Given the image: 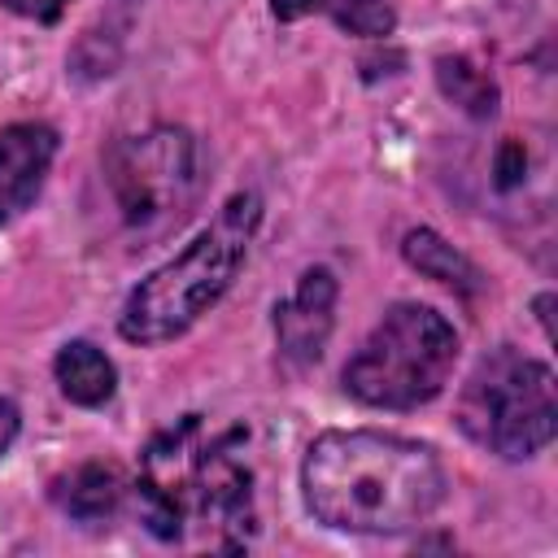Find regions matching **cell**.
<instances>
[{
  "mask_svg": "<svg viewBox=\"0 0 558 558\" xmlns=\"http://www.w3.org/2000/svg\"><path fill=\"white\" fill-rule=\"evenodd\" d=\"M336 296H340V283L327 266L301 270L292 296H283L275 305V340H279L283 362L314 366L323 357L331 327H336Z\"/></svg>",
  "mask_w": 558,
  "mask_h": 558,
  "instance_id": "6",
  "label": "cell"
},
{
  "mask_svg": "<svg viewBox=\"0 0 558 558\" xmlns=\"http://www.w3.org/2000/svg\"><path fill=\"white\" fill-rule=\"evenodd\" d=\"M57 131L48 122H9L0 126V227L22 218L57 157Z\"/></svg>",
  "mask_w": 558,
  "mask_h": 558,
  "instance_id": "7",
  "label": "cell"
},
{
  "mask_svg": "<svg viewBox=\"0 0 558 558\" xmlns=\"http://www.w3.org/2000/svg\"><path fill=\"white\" fill-rule=\"evenodd\" d=\"M52 375H57L61 397L74 405H87V410L109 405L118 392V366L92 340H65L52 362Z\"/></svg>",
  "mask_w": 558,
  "mask_h": 558,
  "instance_id": "8",
  "label": "cell"
},
{
  "mask_svg": "<svg viewBox=\"0 0 558 558\" xmlns=\"http://www.w3.org/2000/svg\"><path fill=\"white\" fill-rule=\"evenodd\" d=\"M17 427H22V414H17V405L0 397V458L13 449V440H17Z\"/></svg>",
  "mask_w": 558,
  "mask_h": 558,
  "instance_id": "15",
  "label": "cell"
},
{
  "mask_svg": "<svg viewBox=\"0 0 558 558\" xmlns=\"http://www.w3.org/2000/svg\"><path fill=\"white\" fill-rule=\"evenodd\" d=\"M9 13H17V17H26V22H39V26H52L61 13H65V4L70 0H0Z\"/></svg>",
  "mask_w": 558,
  "mask_h": 558,
  "instance_id": "14",
  "label": "cell"
},
{
  "mask_svg": "<svg viewBox=\"0 0 558 558\" xmlns=\"http://www.w3.org/2000/svg\"><path fill=\"white\" fill-rule=\"evenodd\" d=\"M466 440L480 449L523 462L536 458L558 432V384L554 371L510 344L484 353L466 375L453 410Z\"/></svg>",
  "mask_w": 558,
  "mask_h": 558,
  "instance_id": "4",
  "label": "cell"
},
{
  "mask_svg": "<svg viewBox=\"0 0 558 558\" xmlns=\"http://www.w3.org/2000/svg\"><path fill=\"white\" fill-rule=\"evenodd\" d=\"M458 362L453 323L418 301H397L344 362V392L371 410H418L449 384Z\"/></svg>",
  "mask_w": 558,
  "mask_h": 558,
  "instance_id": "3",
  "label": "cell"
},
{
  "mask_svg": "<svg viewBox=\"0 0 558 558\" xmlns=\"http://www.w3.org/2000/svg\"><path fill=\"white\" fill-rule=\"evenodd\" d=\"M318 13L357 39H388L397 31V9L388 0H318Z\"/></svg>",
  "mask_w": 558,
  "mask_h": 558,
  "instance_id": "12",
  "label": "cell"
},
{
  "mask_svg": "<svg viewBox=\"0 0 558 558\" xmlns=\"http://www.w3.org/2000/svg\"><path fill=\"white\" fill-rule=\"evenodd\" d=\"M270 13L279 22H301V17L318 13V0H270Z\"/></svg>",
  "mask_w": 558,
  "mask_h": 558,
  "instance_id": "16",
  "label": "cell"
},
{
  "mask_svg": "<svg viewBox=\"0 0 558 558\" xmlns=\"http://www.w3.org/2000/svg\"><path fill=\"white\" fill-rule=\"evenodd\" d=\"M401 257H405L423 279H436V283H445V288H453V292H462V296H475V292L484 288L480 266H475L466 253H458V248H453L440 231H432V227L405 231Z\"/></svg>",
  "mask_w": 558,
  "mask_h": 558,
  "instance_id": "9",
  "label": "cell"
},
{
  "mask_svg": "<svg viewBox=\"0 0 558 558\" xmlns=\"http://www.w3.org/2000/svg\"><path fill=\"white\" fill-rule=\"evenodd\" d=\"M523 170H527V153H523V144L519 140H506L501 148H497V161H493V183L501 187V192H510V187H519L523 183Z\"/></svg>",
  "mask_w": 558,
  "mask_h": 558,
  "instance_id": "13",
  "label": "cell"
},
{
  "mask_svg": "<svg viewBox=\"0 0 558 558\" xmlns=\"http://www.w3.org/2000/svg\"><path fill=\"white\" fill-rule=\"evenodd\" d=\"M436 83H440V92L462 113H471V118H493L497 113L501 92H497V83L475 61H466V57H436Z\"/></svg>",
  "mask_w": 558,
  "mask_h": 558,
  "instance_id": "11",
  "label": "cell"
},
{
  "mask_svg": "<svg viewBox=\"0 0 558 558\" xmlns=\"http://www.w3.org/2000/svg\"><path fill=\"white\" fill-rule=\"evenodd\" d=\"M105 183L135 235H161L196 196V140L183 126H148L105 148Z\"/></svg>",
  "mask_w": 558,
  "mask_h": 558,
  "instance_id": "5",
  "label": "cell"
},
{
  "mask_svg": "<svg viewBox=\"0 0 558 558\" xmlns=\"http://www.w3.org/2000/svg\"><path fill=\"white\" fill-rule=\"evenodd\" d=\"M445 488L436 449L397 432H323L301 458L305 510L331 532L392 536L423 527L440 510Z\"/></svg>",
  "mask_w": 558,
  "mask_h": 558,
  "instance_id": "1",
  "label": "cell"
},
{
  "mask_svg": "<svg viewBox=\"0 0 558 558\" xmlns=\"http://www.w3.org/2000/svg\"><path fill=\"white\" fill-rule=\"evenodd\" d=\"M262 227V196L235 192L218 218L166 266H157L148 279L131 288L118 314V331L131 344H166L183 336L201 314H209L222 292L235 283L248 244Z\"/></svg>",
  "mask_w": 558,
  "mask_h": 558,
  "instance_id": "2",
  "label": "cell"
},
{
  "mask_svg": "<svg viewBox=\"0 0 558 558\" xmlns=\"http://www.w3.org/2000/svg\"><path fill=\"white\" fill-rule=\"evenodd\" d=\"M122 493H126V484H122L118 466H109V462H83V466H74V471L52 488L57 506H61L70 519H78V523H100V519H109V514L122 506Z\"/></svg>",
  "mask_w": 558,
  "mask_h": 558,
  "instance_id": "10",
  "label": "cell"
}]
</instances>
